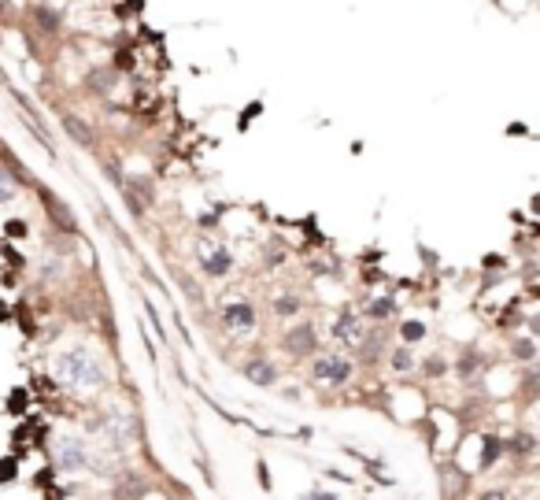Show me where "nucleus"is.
<instances>
[{
	"instance_id": "nucleus-5",
	"label": "nucleus",
	"mask_w": 540,
	"mask_h": 500,
	"mask_svg": "<svg viewBox=\"0 0 540 500\" xmlns=\"http://www.w3.org/2000/svg\"><path fill=\"white\" fill-rule=\"evenodd\" d=\"M222 322H226L230 330H237V334H248V330L255 326V312H252V304H244V300L226 304V308H222Z\"/></svg>"
},
{
	"instance_id": "nucleus-14",
	"label": "nucleus",
	"mask_w": 540,
	"mask_h": 500,
	"mask_svg": "<svg viewBox=\"0 0 540 500\" xmlns=\"http://www.w3.org/2000/svg\"><path fill=\"white\" fill-rule=\"evenodd\" d=\"M481 500H507V496H503V493H485Z\"/></svg>"
},
{
	"instance_id": "nucleus-12",
	"label": "nucleus",
	"mask_w": 540,
	"mask_h": 500,
	"mask_svg": "<svg viewBox=\"0 0 540 500\" xmlns=\"http://www.w3.org/2000/svg\"><path fill=\"white\" fill-rule=\"evenodd\" d=\"M277 312H282V315H289V312H297V300H292V297H285V300H277Z\"/></svg>"
},
{
	"instance_id": "nucleus-10",
	"label": "nucleus",
	"mask_w": 540,
	"mask_h": 500,
	"mask_svg": "<svg viewBox=\"0 0 540 500\" xmlns=\"http://www.w3.org/2000/svg\"><path fill=\"white\" fill-rule=\"evenodd\" d=\"M422 334H425L422 322H403V337H407V341H415V337H422Z\"/></svg>"
},
{
	"instance_id": "nucleus-2",
	"label": "nucleus",
	"mask_w": 540,
	"mask_h": 500,
	"mask_svg": "<svg viewBox=\"0 0 540 500\" xmlns=\"http://www.w3.org/2000/svg\"><path fill=\"white\" fill-rule=\"evenodd\" d=\"M196 260H200V267L207 274H226L234 267L230 249H226L222 241H215V237H200V245H196Z\"/></svg>"
},
{
	"instance_id": "nucleus-6",
	"label": "nucleus",
	"mask_w": 540,
	"mask_h": 500,
	"mask_svg": "<svg viewBox=\"0 0 540 500\" xmlns=\"http://www.w3.org/2000/svg\"><path fill=\"white\" fill-rule=\"evenodd\" d=\"M285 345H289L292 352H300V356H304V352L315 348V330H311L307 322H304V326H292V334L285 337Z\"/></svg>"
},
{
	"instance_id": "nucleus-9",
	"label": "nucleus",
	"mask_w": 540,
	"mask_h": 500,
	"mask_svg": "<svg viewBox=\"0 0 540 500\" xmlns=\"http://www.w3.org/2000/svg\"><path fill=\"white\" fill-rule=\"evenodd\" d=\"M15 197V182H11V174L0 167V204H8Z\"/></svg>"
},
{
	"instance_id": "nucleus-4",
	"label": "nucleus",
	"mask_w": 540,
	"mask_h": 500,
	"mask_svg": "<svg viewBox=\"0 0 540 500\" xmlns=\"http://www.w3.org/2000/svg\"><path fill=\"white\" fill-rule=\"evenodd\" d=\"M56 456H59V467L63 471H81V467L89 463V453H86V441L81 438H59V448H56Z\"/></svg>"
},
{
	"instance_id": "nucleus-7",
	"label": "nucleus",
	"mask_w": 540,
	"mask_h": 500,
	"mask_svg": "<svg viewBox=\"0 0 540 500\" xmlns=\"http://www.w3.org/2000/svg\"><path fill=\"white\" fill-rule=\"evenodd\" d=\"M244 375H248L255 385H274V363H267V360H248V363H244Z\"/></svg>"
},
{
	"instance_id": "nucleus-11",
	"label": "nucleus",
	"mask_w": 540,
	"mask_h": 500,
	"mask_svg": "<svg viewBox=\"0 0 540 500\" xmlns=\"http://www.w3.org/2000/svg\"><path fill=\"white\" fill-rule=\"evenodd\" d=\"M392 363H396V370H411V352H396Z\"/></svg>"
},
{
	"instance_id": "nucleus-1",
	"label": "nucleus",
	"mask_w": 540,
	"mask_h": 500,
	"mask_svg": "<svg viewBox=\"0 0 540 500\" xmlns=\"http://www.w3.org/2000/svg\"><path fill=\"white\" fill-rule=\"evenodd\" d=\"M52 375L71 385V390H100L108 382V370L104 363L93 356L86 345H74V348H63L59 356L52 360Z\"/></svg>"
},
{
	"instance_id": "nucleus-13",
	"label": "nucleus",
	"mask_w": 540,
	"mask_h": 500,
	"mask_svg": "<svg viewBox=\"0 0 540 500\" xmlns=\"http://www.w3.org/2000/svg\"><path fill=\"white\" fill-rule=\"evenodd\" d=\"M370 312H374V315H389L392 304H389V300H378V304H370Z\"/></svg>"
},
{
	"instance_id": "nucleus-8",
	"label": "nucleus",
	"mask_w": 540,
	"mask_h": 500,
	"mask_svg": "<svg viewBox=\"0 0 540 500\" xmlns=\"http://www.w3.org/2000/svg\"><path fill=\"white\" fill-rule=\"evenodd\" d=\"M333 337H340V341H359V319H355V312H345L337 319Z\"/></svg>"
},
{
	"instance_id": "nucleus-3",
	"label": "nucleus",
	"mask_w": 540,
	"mask_h": 500,
	"mask_svg": "<svg viewBox=\"0 0 540 500\" xmlns=\"http://www.w3.org/2000/svg\"><path fill=\"white\" fill-rule=\"evenodd\" d=\"M315 378L322 385H345L352 378V363L345 356H318L315 360Z\"/></svg>"
}]
</instances>
